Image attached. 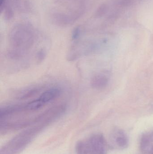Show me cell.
Here are the masks:
<instances>
[{
    "instance_id": "1",
    "label": "cell",
    "mask_w": 153,
    "mask_h": 154,
    "mask_svg": "<svg viewBox=\"0 0 153 154\" xmlns=\"http://www.w3.org/2000/svg\"><path fill=\"white\" fill-rule=\"evenodd\" d=\"M11 50L9 56L11 59H19L34 44L35 32L31 24L27 23H17L11 29L9 35Z\"/></svg>"
},
{
    "instance_id": "2",
    "label": "cell",
    "mask_w": 153,
    "mask_h": 154,
    "mask_svg": "<svg viewBox=\"0 0 153 154\" xmlns=\"http://www.w3.org/2000/svg\"><path fill=\"white\" fill-rule=\"evenodd\" d=\"M84 5L83 4L77 5L65 11H57L50 14V20L53 23L65 27L72 25L84 13Z\"/></svg>"
},
{
    "instance_id": "3",
    "label": "cell",
    "mask_w": 153,
    "mask_h": 154,
    "mask_svg": "<svg viewBox=\"0 0 153 154\" xmlns=\"http://www.w3.org/2000/svg\"><path fill=\"white\" fill-rule=\"evenodd\" d=\"M114 142L118 147L121 149L127 148L129 144V140L125 133L121 129H118L115 132L113 137Z\"/></svg>"
},
{
    "instance_id": "4",
    "label": "cell",
    "mask_w": 153,
    "mask_h": 154,
    "mask_svg": "<svg viewBox=\"0 0 153 154\" xmlns=\"http://www.w3.org/2000/svg\"><path fill=\"white\" fill-rule=\"evenodd\" d=\"M109 79L107 77L102 74H97L93 76L91 79L92 87L96 89H104L108 84Z\"/></svg>"
},
{
    "instance_id": "5",
    "label": "cell",
    "mask_w": 153,
    "mask_h": 154,
    "mask_svg": "<svg viewBox=\"0 0 153 154\" xmlns=\"http://www.w3.org/2000/svg\"><path fill=\"white\" fill-rule=\"evenodd\" d=\"M61 90L58 88H52L43 92L39 98L44 103L47 104L60 96Z\"/></svg>"
},
{
    "instance_id": "6",
    "label": "cell",
    "mask_w": 153,
    "mask_h": 154,
    "mask_svg": "<svg viewBox=\"0 0 153 154\" xmlns=\"http://www.w3.org/2000/svg\"><path fill=\"white\" fill-rule=\"evenodd\" d=\"M13 5L17 11L21 13L29 12L31 10L30 0H12Z\"/></svg>"
},
{
    "instance_id": "7",
    "label": "cell",
    "mask_w": 153,
    "mask_h": 154,
    "mask_svg": "<svg viewBox=\"0 0 153 154\" xmlns=\"http://www.w3.org/2000/svg\"><path fill=\"white\" fill-rule=\"evenodd\" d=\"M41 88L37 87H33L32 88H28L24 90L20 91L19 94H18V98L19 99H25L34 96L35 94H37L40 90Z\"/></svg>"
},
{
    "instance_id": "8",
    "label": "cell",
    "mask_w": 153,
    "mask_h": 154,
    "mask_svg": "<svg viewBox=\"0 0 153 154\" xmlns=\"http://www.w3.org/2000/svg\"><path fill=\"white\" fill-rule=\"evenodd\" d=\"M153 143V140L151 137L146 135L143 136L142 137L141 142L142 151L145 153H150Z\"/></svg>"
},
{
    "instance_id": "9",
    "label": "cell",
    "mask_w": 153,
    "mask_h": 154,
    "mask_svg": "<svg viewBox=\"0 0 153 154\" xmlns=\"http://www.w3.org/2000/svg\"><path fill=\"white\" fill-rule=\"evenodd\" d=\"M45 104L38 98L26 104L25 107L26 110L34 111L41 108Z\"/></svg>"
},
{
    "instance_id": "10",
    "label": "cell",
    "mask_w": 153,
    "mask_h": 154,
    "mask_svg": "<svg viewBox=\"0 0 153 154\" xmlns=\"http://www.w3.org/2000/svg\"><path fill=\"white\" fill-rule=\"evenodd\" d=\"M81 29L80 27H77L75 28L72 32V39L73 40L77 39L81 35Z\"/></svg>"
},
{
    "instance_id": "11",
    "label": "cell",
    "mask_w": 153,
    "mask_h": 154,
    "mask_svg": "<svg viewBox=\"0 0 153 154\" xmlns=\"http://www.w3.org/2000/svg\"><path fill=\"white\" fill-rule=\"evenodd\" d=\"M37 56L38 62H41L45 59V57H46V51L42 49L40 50L38 52Z\"/></svg>"
},
{
    "instance_id": "12",
    "label": "cell",
    "mask_w": 153,
    "mask_h": 154,
    "mask_svg": "<svg viewBox=\"0 0 153 154\" xmlns=\"http://www.w3.org/2000/svg\"><path fill=\"white\" fill-rule=\"evenodd\" d=\"M107 10V6L105 5H102L97 10V12H96V15L97 17H101L102 16L105 12H106Z\"/></svg>"
},
{
    "instance_id": "13",
    "label": "cell",
    "mask_w": 153,
    "mask_h": 154,
    "mask_svg": "<svg viewBox=\"0 0 153 154\" xmlns=\"http://www.w3.org/2000/svg\"><path fill=\"white\" fill-rule=\"evenodd\" d=\"M9 0H0V11L2 12Z\"/></svg>"
}]
</instances>
